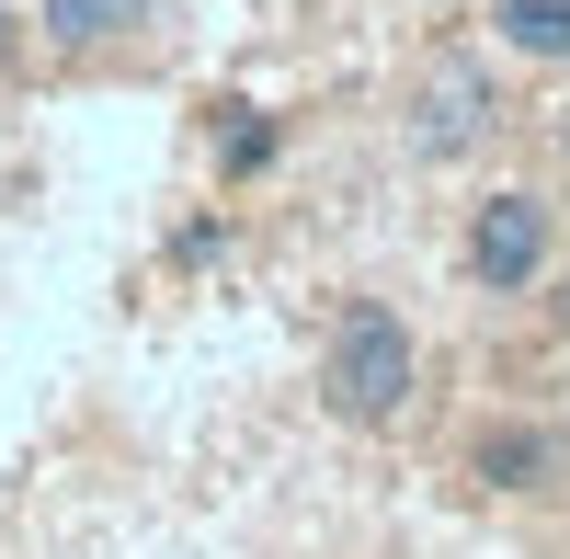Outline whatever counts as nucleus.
<instances>
[{
	"mask_svg": "<svg viewBox=\"0 0 570 559\" xmlns=\"http://www.w3.org/2000/svg\"><path fill=\"white\" fill-rule=\"evenodd\" d=\"M422 389V343H411V320L389 297H354L343 320H331V354H320V400H331V423H354V434H389L400 411Z\"/></svg>",
	"mask_w": 570,
	"mask_h": 559,
	"instance_id": "f257e3e1",
	"label": "nucleus"
},
{
	"mask_svg": "<svg viewBox=\"0 0 570 559\" xmlns=\"http://www.w3.org/2000/svg\"><path fill=\"white\" fill-rule=\"evenodd\" d=\"M548 252H559V206L548 195L502 183V195L468 206V286H480V297H525L548 274Z\"/></svg>",
	"mask_w": 570,
	"mask_h": 559,
	"instance_id": "f03ea898",
	"label": "nucleus"
},
{
	"mask_svg": "<svg viewBox=\"0 0 570 559\" xmlns=\"http://www.w3.org/2000/svg\"><path fill=\"white\" fill-rule=\"evenodd\" d=\"M491 126H502V91L480 58H434L411 80V149L422 160H468V149H491Z\"/></svg>",
	"mask_w": 570,
	"mask_h": 559,
	"instance_id": "7ed1b4c3",
	"label": "nucleus"
},
{
	"mask_svg": "<svg viewBox=\"0 0 570 559\" xmlns=\"http://www.w3.org/2000/svg\"><path fill=\"white\" fill-rule=\"evenodd\" d=\"M160 23V0H35V35L69 46V58H91V46H137Z\"/></svg>",
	"mask_w": 570,
	"mask_h": 559,
	"instance_id": "20e7f679",
	"label": "nucleus"
},
{
	"mask_svg": "<svg viewBox=\"0 0 570 559\" xmlns=\"http://www.w3.org/2000/svg\"><path fill=\"white\" fill-rule=\"evenodd\" d=\"M491 35L513 58H570V0H491Z\"/></svg>",
	"mask_w": 570,
	"mask_h": 559,
	"instance_id": "39448f33",
	"label": "nucleus"
},
{
	"mask_svg": "<svg viewBox=\"0 0 570 559\" xmlns=\"http://www.w3.org/2000/svg\"><path fill=\"white\" fill-rule=\"evenodd\" d=\"M548 457H559V445H548L537 423H502V434H480V480H502V491H537V480H548Z\"/></svg>",
	"mask_w": 570,
	"mask_h": 559,
	"instance_id": "423d86ee",
	"label": "nucleus"
},
{
	"mask_svg": "<svg viewBox=\"0 0 570 559\" xmlns=\"http://www.w3.org/2000/svg\"><path fill=\"white\" fill-rule=\"evenodd\" d=\"M0 69H23V35H12V12H0Z\"/></svg>",
	"mask_w": 570,
	"mask_h": 559,
	"instance_id": "0eeeda50",
	"label": "nucleus"
},
{
	"mask_svg": "<svg viewBox=\"0 0 570 559\" xmlns=\"http://www.w3.org/2000/svg\"><path fill=\"white\" fill-rule=\"evenodd\" d=\"M559 320H570V286H559Z\"/></svg>",
	"mask_w": 570,
	"mask_h": 559,
	"instance_id": "6e6552de",
	"label": "nucleus"
}]
</instances>
